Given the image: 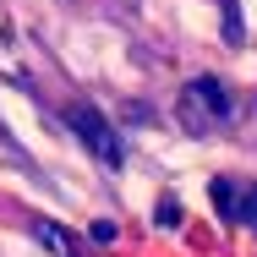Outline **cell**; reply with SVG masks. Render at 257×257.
Returning <instances> with one entry per match:
<instances>
[{
    "mask_svg": "<svg viewBox=\"0 0 257 257\" xmlns=\"http://www.w3.org/2000/svg\"><path fill=\"white\" fill-rule=\"evenodd\" d=\"M175 115H181L186 132H224L235 120V104H230L219 77H192L181 88V99H175Z\"/></svg>",
    "mask_w": 257,
    "mask_h": 257,
    "instance_id": "1",
    "label": "cell"
},
{
    "mask_svg": "<svg viewBox=\"0 0 257 257\" xmlns=\"http://www.w3.org/2000/svg\"><path fill=\"white\" fill-rule=\"evenodd\" d=\"M60 115H66V126H71V132L82 137V148H88V154L99 159V164L120 170V137H115V126L104 120L99 109H93V104H66Z\"/></svg>",
    "mask_w": 257,
    "mask_h": 257,
    "instance_id": "2",
    "label": "cell"
},
{
    "mask_svg": "<svg viewBox=\"0 0 257 257\" xmlns=\"http://www.w3.org/2000/svg\"><path fill=\"white\" fill-rule=\"evenodd\" d=\"M33 235H39V241H44L55 257H77V241H71L60 224H50V219H33Z\"/></svg>",
    "mask_w": 257,
    "mask_h": 257,
    "instance_id": "3",
    "label": "cell"
}]
</instances>
